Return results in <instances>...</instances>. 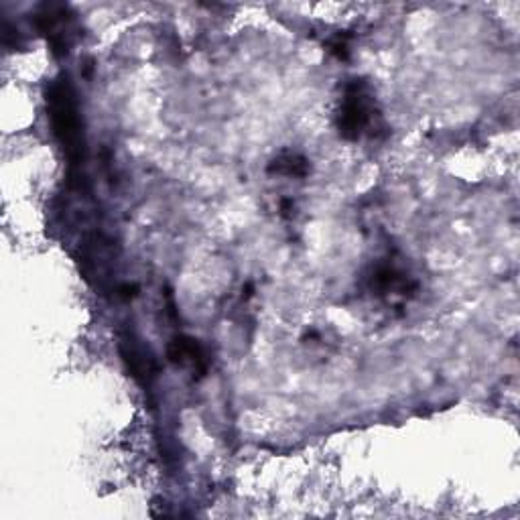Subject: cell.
Returning a JSON list of instances; mask_svg holds the SVG:
<instances>
[{
  "label": "cell",
  "instance_id": "1",
  "mask_svg": "<svg viewBox=\"0 0 520 520\" xmlns=\"http://www.w3.org/2000/svg\"><path fill=\"white\" fill-rule=\"evenodd\" d=\"M380 126V114L374 104L370 88L362 80H352L342 96L338 108V130L346 141H360L374 137Z\"/></svg>",
  "mask_w": 520,
  "mask_h": 520
},
{
  "label": "cell",
  "instance_id": "3",
  "mask_svg": "<svg viewBox=\"0 0 520 520\" xmlns=\"http://www.w3.org/2000/svg\"><path fill=\"white\" fill-rule=\"evenodd\" d=\"M370 287L376 295L384 299H407L415 289L417 283L397 265L382 263L374 269L370 277Z\"/></svg>",
  "mask_w": 520,
  "mask_h": 520
},
{
  "label": "cell",
  "instance_id": "4",
  "mask_svg": "<svg viewBox=\"0 0 520 520\" xmlns=\"http://www.w3.org/2000/svg\"><path fill=\"white\" fill-rule=\"evenodd\" d=\"M169 358L179 366H191L193 370H206V356L202 346L191 338H175L169 346Z\"/></svg>",
  "mask_w": 520,
  "mask_h": 520
},
{
  "label": "cell",
  "instance_id": "5",
  "mask_svg": "<svg viewBox=\"0 0 520 520\" xmlns=\"http://www.w3.org/2000/svg\"><path fill=\"white\" fill-rule=\"evenodd\" d=\"M271 173H277L281 177H297V179H303L307 177L309 173V163L305 157L297 155V153H291V151H285L281 153L269 167Z\"/></svg>",
  "mask_w": 520,
  "mask_h": 520
},
{
  "label": "cell",
  "instance_id": "2",
  "mask_svg": "<svg viewBox=\"0 0 520 520\" xmlns=\"http://www.w3.org/2000/svg\"><path fill=\"white\" fill-rule=\"evenodd\" d=\"M49 116L57 139L61 141L63 149L68 151L72 159H80L82 155V124L80 114L74 102V94L68 84L55 82L47 96Z\"/></svg>",
  "mask_w": 520,
  "mask_h": 520
}]
</instances>
